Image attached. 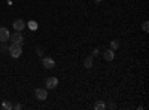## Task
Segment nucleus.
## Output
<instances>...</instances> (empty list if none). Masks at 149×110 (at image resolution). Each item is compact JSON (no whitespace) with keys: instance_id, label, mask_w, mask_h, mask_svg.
I'll use <instances>...</instances> for the list:
<instances>
[{"instance_id":"f257e3e1","label":"nucleus","mask_w":149,"mask_h":110,"mask_svg":"<svg viewBox=\"0 0 149 110\" xmlns=\"http://www.w3.org/2000/svg\"><path fill=\"white\" fill-rule=\"evenodd\" d=\"M9 55L12 57V58H19L21 57V54H22V48H21V45H17V43H12L10 46H9Z\"/></svg>"},{"instance_id":"f03ea898","label":"nucleus","mask_w":149,"mask_h":110,"mask_svg":"<svg viewBox=\"0 0 149 110\" xmlns=\"http://www.w3.org/2000/svg\"><path fill=\"white\" fill-rule=\"evenodd\" d=\"M9 39H10L12 43H17V45H21V46H22V43H24V36H22L21 31H15L14 34H10Z\"/></svg>"},{"instance_id":"7ed1b4c3","label":"nucleus","mask_w":149,"mask_h":110,"mask_svg":"<svg viewBox=\"0 0 149 110\" xmlns=\"http://www.w3.org/2000/svg\"><path fill=\"white\" fill-rule=\"evenodd\" d=\"M34 95H36L37 100L45 101V100L48 98V91H46L45 88H36V89H34Z\"/></svg>"},{"instance_id":"20e7f679","label":"nucleus","mask_w":149,"mask_h":110,"mask_svg":"<svg viewBox=\"0 0 149 110\" xmlns=\"http://www.w3.org/2000/svg\"><path fill=\"white\" fill-rule=\"evenodd\" d=\"M45 85H46V88L48 89H55L58 86V79L55 76H51V77H48L45 80Z\"/></svg>"},{"instance_id":"39448f33","label":"nucleus","mask_w":149,"mask_h":110,"mask_svg":"<svg viewBox=\"0 0 149 110\" xmlns=\"http://www.w3.org/2000/svg\"><path fill=\"white\" fill-rule=\"evenodd\" d=\"M9 30L5 28V27H0V43H3V42H8L9 40Z\"/></svg>"},{"instance_id":"423d86ee","label":"nucleus","mask_w":149,"mask_h":110,"mask_svg":"<svg viewBox=\"0 0 149 110\" xmlns=\"http://www.w3.org/2000/svg\"><path fill=\"white\" fill-rule=\"evenodd\" d=\"M42 64H43V67H45V68H54L55 61H54L51 57H45V58L42 59Z\"/></svg>"},{"instance_id":"0eeeda50","label":"nucleus","mask_w":149,"mask_h":110,"mask_svg":"<svg viewBox=\"0 0 149 110\" xmlns=\"http://www.w3.org/2000/svg\"><path fill=\"white\" fill-rule=\"evenodd\" d=\"M14 28H15V31H22L26 28V22L22 19H15L14 21Z\"/></svg>"},{"instance_id":"6e6552de","label":"nucleus","mask_w":149,"mask_h":110,"mask_svg":"<svg viewBox=\"0 0 149 110\" xmlns=\"http://www.w3.org/2000/svg\"><path fill=\"white\" fill-rule=\"evenodd\" d=\"M103 57H104L106 61H113V58H115V51H113V49H106V51L103 52Z\"/></svg>"},{"instance_id":"1a4fd4ad","label":"nucleus","mask_w":149,"mask_h":110,"mask_svg":"<svg viewBox=\"0 0 149 110\" xmlns=\"http://www.w3.org/2000/svg\"><path fill=\"white\" fill-rule=\"evenodd\" d=\"M93 66H94L93 55H91V57H86V58L84 59V67H85V68H93Z\"/></svg>"},{"instance_id":"9d476101","label":"nucleus","mask_w":149,"mask_h":110,"mask_svg":"<svg viewBox=\"0 0 149 110\" xmlns=\"http://www.w3.org/2000/svg\"><path fill=\"white\" fill-rule=\"evenodd\" d=\"M94 109L95 110H103V109H106V103L104 101H97L94 104Z\"/></svg>"},{"instance_id":"9b49d317","label":"nucleus","mask_w":149,"mask_h":110,"mask_svg":"<svg viewBox=\"0 0 149 110\" xmlns=\"http://www.w3.org/2000/svg\"><path fill=\"white\" fill-rule=\"evenodd\" d=\"M12 107H14V106H12V103H10V101H8V100L2 103V109H3V110H10Z\"/></svg>"},{"instance_id":"f8f14e48","label":"nucleus","mask_w":149,"mask_h":110,"mask_svg":"<svg viewBox=\"0 0 149 110\" xmlns=\"http://www.w3.org/2000/svg\"><path fill=\"white\" fill-rule=\"evenodd\" d=\"M9 51V46L6 45V42H3L2 45H0V52H2V54H6Z\"/></svg>"},{"instance_id":"ddd939ff","label":"nucleus","mask_w":149,"mask_h":110,"mask_svg":"<svg viewBox=\"0 0 149 110\" xmlns=\"http://www.w3.org/2000/svg\"><path fill=\"white\" fill-rule=\"evenodd\" d=\"M29 28L31 31H36L37 30V22L36 21H29Z\"/></svg>"},{"instance_id":"4468645a","label":"nucleus","mask_w":149,"mask_h":110,"mask_svg":"<svg viewBox=\"0 0 149 110\" xmlns=\"http://www.w3.org/2000/svg\"><path fill=\"white\" fill-rule=\"evenodd\" d=\"M118 48H119V42H116V40H112V42H110V49L116 51Z\"/></svg>"},{"instance_id":"2eb2a0df","label":"nucleus","mask_w":149,"mask_h":110,"mask_svg":"<svg viewBox=\"0 0 149 110\" xmlns=\"http://www.w3.org/2000/svg\"><path fill=\"white\" fill-rule=\"evenodd\" d=\"M142 30H143L145 33L149 31V22H148V21H143V24H142Z\"/></svg>"},{"instance_id":"dca6fc26","label":"nucleus","mask_w":149,"mask_h":110,"mask_svg":"<svg viewBox=\"0 0 149 110\" xmlns=\"http://www.w3.org/2000/svg\"><path fill=\"white\" fill-rule=\"evenodd\" d=\"M12 109H17V110H19V109H22V106L19 104V103H17V104H14V107Z\"/></svg>"},{"instance_id":"f3484780","label":"nucleus","mask_w":149,"mask_h":110,"mask_svg":"<svg viewBox=\"0 0 149 110\" xmlns=\"http://www.w3.org/2000/svg\"><path fill=\"white\" fill-rule=\"evenodd\" d=\"M37 55H43V51H42V48H37Z\"/></svg>"},{"instance_id":"a211bd4d","label":"nucleus","mask_w":149,"mask_h":110,"mask_svg":"<svg viewBox=\"0 0 149 110\" xmlns=\"http://www.w3.org/2000/svg\"><path fill=\"white\" fill-rule=\"evenodd\" d=\"M98 54H100V51H98V49H94V51H93V55H94V57L98 55Z\"/></svg>"},{"instance_id":"6ab92c4d","label":"nucleus","mask_w":149,"mask_h":110,"mask_svg":"<svg viewBox=\"0 0 149 110\" xmlns=\"http://www.w3.org/2000/svg\"><path fill=\"white\" fill-rule=\"evenodd\" d=\"M94 2H95V3H100V2H102V0H94Z\"/></svg>"},{"instance_id":"aec40b11","label":"nucleus","mask_w":149,"mask_h":110,"mask_svg":"<svg viewBox=\"0 0 149 110\" xmlns=\"http://www.w3.org/2000/svg\"><path fill=\"white\" fill-rule=\"evenodd\" d=\"M8 2H9V0H8Z\"/></svg>"}]
</instances>
